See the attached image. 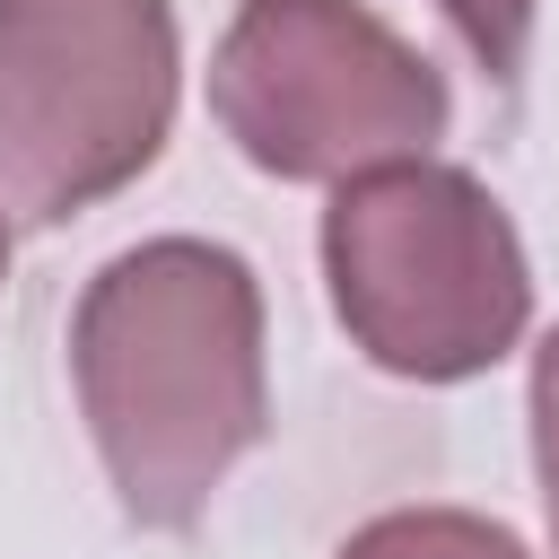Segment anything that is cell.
Segmentation results:
<instances>
[{"label": "cell", "instance_id": "2", "mask_svg": "<svg viewBox=\"0 0 559 559\" xmlns=\"http://www.w3.org/2000/svg\"><path fill=\"white\" fill-rule=\"evenodd\" d=\"M323 280L349 349L402 384L489 376L533 323V262L472 166L393 157L332 183Z\"/></svg>", "mask_w": 559, "mask_h": 559}, {"label": "cell", "instance_id": "5", "mask_svg": "<svg viewBox=\"0 0 559 559\" xmlns=\"http://www.w3.org/2000/svg\"><path fill=\"white\" fill-rule=\"evenodd\" d=\"M332 559H533V550L498 515H472V507H393L358 524Z\"/></svg>", "mask_w": 559, "mask_h": 559}, {"label": "cell", "instance_id": "8", "mask_svg": "<svg viewBox=\"0 0 559 559\" xmlns=\"http://www.w3.org/2000/svg\"><path fill=\"white\" fill-rule=\"evenodd\" d=\"M0 280H9V210H0Z\"/></svg>", "mask_w": 559, "mask_h": 559}, {"label": "cell", "instance_id": "3", "mask_svg": "<svg viewBox=\"0 0 559 559\" xmlns=\"http://www.w3.org/2000/svg\"><path fill=\"white\" fill-rule=\"evenodd\" d=\"M175 0H0V210L61 227L175 131Z\"/></svg>", "mask_w": 559, "mask_h": 559}, {"label": "cell", "instance_id": "1", "mask_svg": "<svg viewBox=\"0 0 559 559\" xmlns=\"http://www.w3.org/2000/svg\"><path fill=\"white\" fill-rule=\"evenodd\" d=\"M70 384L140 533H192L271 428L262 280L236 245L148 236L70 306Z\"/></svg>", "mask_w": 559, "mask_h": 559}, {"label": "cell", "instance_id": "7", "mask_svg": "<svg viewBox=\"0 0 559 559\" xmlns=\"http://www.w3.org/2000/svg\"><path fill=\"white\" fill-rule=\"evenodd\" d=\"M524 419H533V472H542V515H550V550H559V323H550L542 349H533Z\"/></svg>", "mask_w": 559, "mask_h": 559}, {"label": "cell", "instance_id": "6", "mask_svg": "<svg viewBox=\"0 0 559 559\" xmlns=\"http://www.w3.org/2000/svg\"><path fill=\"white\" fill-rule=\"evenodd\" d=\"M445 17H454V35L472 44V61L515 96V79H524V52H533V9L542 0H437Z\"/></svg>", "mask_w": 559, "mask_h": 559}, {"label": "cell", "instance_id": "4", "mask_svg": "<svg viewBox=\"0 0 559 559\" xmlns=\"http://www.w3.org/2000/svg\"><path fill=\"white\" fill-rule=\"evenodd\" d=\"M210 114L280 183H349L428 157L454 122L437 61L367 0H236L210 52Z\"/></svg>", "mask_w": 559, "mask_h": 559}]
</instances>
